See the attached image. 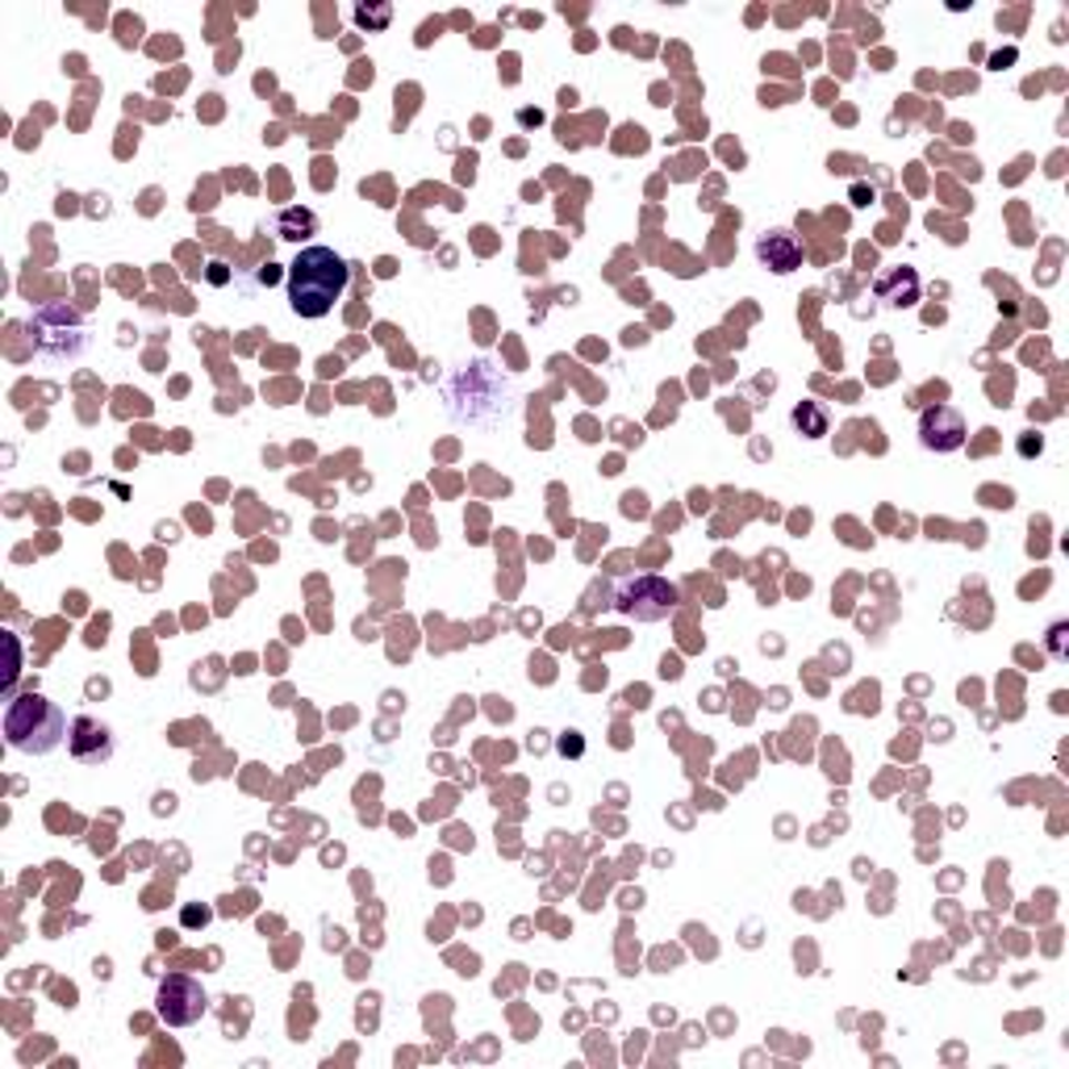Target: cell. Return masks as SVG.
Listing matches in <instances>:
<instances>
[{
	"label": "cell",
	"mask_w": 1069,
	"mask_h": 1069,
	"mask_svg": "<svg viewBox=\"0 0 1069 1069\" xmlns=\"http://www.w3.org/2000/svg\"><path fill=\"white\" fill-rule=\"evenodd\" d=\"M347 259L330 247H306L289 264V301L301 318H327L347 289Z\"/></svg>",
	"instance_id": "cell-1"
},
{
	"label": "cell",
	"mask_w": 1069,
	"mask_h": 1069,
	"mask_svg": "<svg viewBox=\"0 0 1069 1069\" xmlns=\"http://www.w3.org/2000/svg\"><path fill=\"white\" fill-rule=\"evenodd\" d=\"M63 736H68V719H63V710L51 698H42L34 689L21 693V698H9V707H4V740L13 743L18 752L47 757V752H55L63 743Z\"/></svg>",
	"instance_id": "cell-2"
},
{
	"label": "cell",
	"mask_w": 1069,
	"mask_h": 1069,
	"mask_svg": "<svg viewBox=\"0 0 1069 1069\" xmlns=\"http://www.w3.org/2000/svg\"><path fill=\"white\" fill-rule=\"evenodd\" d=\"M672 606H677V589L665 577H635L615 598L618 615L635 618V623H660L672 615Z\"/></svg>",
	"instance_id": "cell-3"
},
{
	"label": "cell",
	"mask_w": 1069,
	"mask_h": 1069,
	"mask_svg": "<svg viewBox=\"0 0 1069 1069\" xmlns=\"http://www.w3.org/2000/svg\"><path fill=\"white\" fill-rule=\"evenodd\" d=\"M205 1007H209V998H205V990H201L197 978L167 974V978L160 981L155 1011H160V1019H164L167 1028H188V1024H197L201 1015H205Z\"/></svg>",
	"instance_id": "cell-4"
},
{
	"label": "cell",
	"mask_w": 1069,
	"mask_h": 1069,
	"mask_svg": "<svg viewBox=\"0 0 1069 1069\" xmlns=\"http://www.w3.org/2000/svg\"><path fill=\"white\" fill-rule=\"evenodd\" d=\"M965 418L953 410V405H932L919 414V443L927 452H957L965 443Z\"/></svg>",
	"instance_id": "cell-5"
},
{
	"label": "cell",
	"mask_w": 1069,
	"mask_h": 1069,
	"mask_svg": "<svg viewBox=\"0 0 1069 1069\" xmlns=\"http://www.w3.org/2000/svg\"><path fill=\"white\" fill-rule=\"evenodd\" d=\"M68 748H72V757L80 764H101L113 757V736L110 727H101L96 719H89V715H80L72 723V736H68Z\"/></svg>",
	"instance_id": "cell-6"
},
{
	"label": "cell",
	"mask_w": 1069,
	"mask_h": 1069,
	"mask_svg": "<svg viewBox=\"0 0 1069 1069\" xmlns=\"http://www.w3.org/2000/svg\"><path fill=\"white\" fill-rule=\"evenodd\" d=\"M757 255H761L764 268L778 276H790L802 268V243H798L790 230H769V235L757 243Z\"/></svg>",
	"instance_id": "cell-7"
},
{
	"label": "cell",
	"mask_w": 1069,
	"mask_h": 1069,
	"mask_svg": "<svg viewBox=\"0 0 1069 1069\" xmlns=\"http://www.w3.org/2000/svg\"><path fill=\"white\" fill-rule=\"evenodd\" d=\"M873 292H877V301H886V306H915L919 301V276H915V268H890V273L877 276V285H873Z\"/></svg>",
	"instance_id": "cell-8"
},
{
	"label": "cell",
	"mask_w": 1069,
	"mask_h": 1069,
	"mask_svg": "<svg viewBox=\"0 0 1069 1069\" xmlns=\"http://www.w3.org/2000/svg\"><path fill=\"white\" fill-rule=\"evenodd\" d=\"M794 426L806 439H823L828 435V410L819 401H798L794 405Z\"/></svg>",
	"instance_id": "cell-9"
},
{
	"label": "cell",
	"mask_w": 1069,
	"mask_h": 1069,
	"mask_svg": "<svg viewBox=\"0 0 1069 1069\" xmlns=\"http://www.w3.org/2000/svg\"><path fill=\"white\" fill-rule=\"evenodd\" d=\"M313 226H318V222H313L309 209H285V214H280V230H285V238H309L313 235Z\"/></svg>",
	"instance_id": "cell-10"
},
{
	"label": "cell",
	"mask_w": 1069,
	"mask_h": 1069,
	"mask_svg": "<svg viewBox=\"0 0 1069 1069\" xmlns=\"http://www.w3.org/2000/svg\"><path fill=\"white\" fill-rule=\"evenodd\" d=\"M356 21L368 25V30H384V25H389V4H377V9L360 4V9H356Z\"/></svg>",
	"instance_id": "cell-11"
},
{
	"label": "cell",
	"mask_w": 1069,
	"mask_h": 1069,
	"mask_svg": "<svg viewBox=\"0 0 1069 1069\" xmlns=\"http://www.w3.org/2000/svg\"><path fill=\"white\" fill-rule=\"evenodd\" d=\"M873 201V188H865V184H852V205H870Z\"/></svg>",
	"instance_id": "cell-12"
},
{
	"label": "cell",
	"mask_w": 1069,
	"mask_h": 1069,
	"mask_svg": "<svg viewBox=\"0 0 1069 1069\" xmlns=\"http://www.w3.org/2000/svg\"><path fill=\"white\" fill-rule=\"evenodd\" d=\"M1052 652L1066 656V627H1052Z\"/></svg>",
	"instance_id": "cell-13"
},
{
	"label": "cell",
	"mask_w": 1069,
	"mask_h": 1069,
	"mask_svg": "<svg viewBox=\"0 0 1069 1069\" xmlns=\"http://www.w3.org/2000/svg\"><path fill=\"white\" fill-rule=\"evenodd\" d=\"M1019 452H1024V455L1040 452V439H1024V443H1019Z\"/></svg>",
	"instance_id": "cell-14"
}]
</instances>
